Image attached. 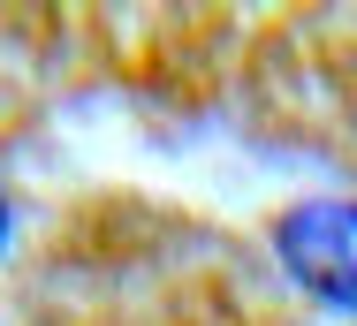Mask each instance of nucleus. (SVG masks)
Segmentation results:
<instances>
[{
    "mask_svg": "<svg viewBox=\"0 0 357 326\" xmlns=\"http://www.w3.org/2000/svg\"><path fill=\"white\" fill-rule=\"evenodd\" d=\"M282 265L319 304L357 311V205H304L282 220Z\"/></svg>",
    "mask_w": 357,
    "mask_h": 326,
    "instance_id": "obj_1",
    "label": "nucleus"
}]
</instances>
